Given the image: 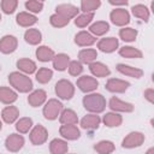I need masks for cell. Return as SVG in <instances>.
I'll return each instance as SVG.
<instances>
[{
  "mask_svg": "<svg viewBox=\"0 0 154 154\" xmlns=\"http://www.w3.org/2000/svg\"><path fill=\"white\" fill-rule=\"evenodd\" d=\"M83 107L91 112V113H101L105 111L106 108V99L103 95L99 94V93H89L87 94L83 100Z\"/></svg>",
  "mask_w": 154,
  "mask_h": 154,
  "instance_id": "obj_1",
  "label": "cell"
},
{
  "mask_svg": "<svg viewBox=\"0 0 154 154\" xmlns=\"http://www.w3.org/2000/svg\"><path fill=\"white\" fill-rule=\"evenodd\" d=\"M8 82L11 87H13L19 93H29L32 90V87H34L31 78L25 73H22L18 71H13L8 75Z\"/></svg>",
  "mask_w": 154,
  "mask_h": 154,
  "instance_id": "obj_2",
  "label": "cell"
},
{
  "mask_svg": "<svg viewBox=\"0 0 154 154\" xmlns=\"http://www.w3.org/2000/svg\"><path fill=\"white\" fill-rule=\"evenodd\" d=\"M54 91L61 100H70L75 95V85L69 79H59L55 83Z\"/></svg>",
  "mask_w": 154,
  "mask_h": 154,
  "instance_id": "obj_3",
  "label": "cell"
},
{
  "mask_svg": "<svg viewBox=\"0 0 154 154\" xmlns=\"http://www.w3.org/2000/svg\"><path fill=\"white\" fill-rule=\"evenodd\" d=\"M63 109V103L57 100V99H49L45 106H43V109H42V113H43V117L47 119V120H54L58 118V116L60 114Z\"/></svg>",
  "mask_w": 154,
  "mask_h": 154,
  "instance_id": "obj_4",
  "label": "cell"
},
{
  "mask_svg": "<svg viewBox=\"0 0 154 154\" xmlns=\"http://www.w3.org/2000/svg\"><path fill=\"white\" fill-rule=\"evenodd\" d=\"M29 138H30V142L34 146H41V144H43L47 141V138H48V131L41 124L35 125L31 129L30 134H29Z\"/></svg>",
  "mask_w": 154,
  "mask_h": 154,
  "instance_id": "obj_5",
  "label": "cell"
},
{
  "mask_svg": "<svg viewBox=\"0 0 154 154\" xmlns=\"http://www.w3.org/2000/svg\"><path fill=\"white\" fill-rule=\"evenodd\" d=\"M143 142H144V135L140 131H132L124 137V140L122 141V147L128 148V149L137 148L142 146Z\"/></svg>",
  "mask_w": 154,
  "mask_h": 154,
  "instance_id": "obj_6",
  "label": "cell"
},
{
  "mask_svg": "<svg viewBox=\"0 0 154 154\" xmlns=\"http://www.w3.org/2000/svg\"><path fill=\"white\" fill-rule=\"evenodd\" d=\"M109 19L117 26H125L130 23V13L125 8H114L109 13Z\"/></svg>",
  "mask_w": 154,
  "mask_h": 154,
  "instance_id": "obj_7",
  "label": "cell"
},
{
  "mask_svg": "<svg viewBox=\"0 0 154 154\" xmlns=\"http://www.w3.org/2000/svg\"><path fill=\"white\" fill-rule=\"evenodd\" d=\"M24 143H25V140L19 134H11L5 140V147H6V149L8 152H12V153L19 152L23 148Z\"/></svg>",
  "mask_w": 154,
  "mask_h": 154,
  "instance_id": "obj_8",
  "label": "cell"
},
{
  "mask_svg": "<svg viewBox=\"0 0 154 154\" xmlns=\"http://www.w3.org/2000/svg\"><path fill=\"white\" fill-rule=\"evenodd\" d=\"M77 87L83 93H91L94 91L97 87H99V82L95 77H91V76H81L78 79H77Z\"/></svg>",
  "mask_w": 154,
  "mask_h": 154,
  "instance_id": "obj_9",
  "label": "cell"
},
{
  "mask_svg": "<svg viewBox=\"0 0 154 154\" xmlns=\"http://www.w3.org/2000/svg\"><path fill=\"white\" fill-rule=\"evenodd\" d=\"M18 47V40L13 35H5L0 38V52L2 54H11Z\"/></svg>",
  "mask_w": 154,
  "mask_h": 154,
  "instance_id": "obj_10",
  "label": "cell"
},
{
  "mask_svg": "<svg viewBox=\"0 0 154 154\" xmlns=\"http://www.w3.org/2000/svg\"><path fill=\"white\" fill-rule=\"evenodd\" d=\"M108 107L113 111V112H124V113H130L134 111V105L126 101L120 100L117 96H113L109 99L108 102Z\"/></svg>",
  "mask_w": 154,
  "mask_h": 154,
  "instance_id": "obj_11",
  "label": "cell"
},
{
  "mask_svg": "<svg viewBox=\"0 0 154 154\" xmlns=\"http://www.w3.org/2000/svg\"><path fill=\"white\" fill-rule=\"evenodd\" d=\"M59 134L61 135L63 138L69 141L78 140L81 136V131L76 126V124H63L59 129Z\"/></svg>",
  "mask_w": 154,
  "mask_h": 154,
  "instance_id": "obj_12",
  "label": "cell"
},
{
  "mask_svg": "<svg viewBox=\"0 0 154 154\" xmlns=\"http://www.w3.org/2000/svg\"><path fill=\"white\" fill-rule=\"evenodd\" d=\"M130 87V83L119 78H109L106 82V89L111 93H124Z\"/></svg>",
  "mask_w": 154,
  "mask_h": 154,
  "instance_id": "obj_13",
  "label": "cell"
},
{
  "mask_svg": "<svg viewBox=\"0 0 154 154\" xmlns=\"http://www.w3.org/2000/svg\"><path fill=\"white\" fill-rule=\"evenodd\" d=\"M79 8L72 4H60L55 7V13L67 18V19H72L76 16H78Z\"/></svg>",
  "mask_w": 154,
  "mask_h": 154,
  "instance_id": "obj_14",
  "label": "cell"
},
{
  "mask_svg": "<svg viewBox=\"0 0 154 154\" xmlns=\"http://www.w3.org/2000/svg\"><path fill=\"white\" fill-rule=\"evenodd\" d=\"M96 42V36H94L93 34H90L89 31H79L76 34L75 36V43L79 47H88L91 46Z\"/></svg>",
  "mask_w": 154,
  "mask_h": 154,
  "instance_id": "obj_15",
  "label": "cell"
},
{
  "mask_svg": "<svg viewBox=\"0 0 154 154\" xmlns=\"http://www.w3.org/2000/svg\"><path fill=\"white\" fill-rule=\"evenodd\" d=\"M47 100V93L43 89H36L28 96V103L31 107H40Z\"/></svg>",
  "mask_w": 154,
  "mask_h": 154,
  "instance_id": "obj_16",
  "label": "cell"
},
{
  "mask_svg": "<svg viewBox=\"0 0 154 154\" xmlns=\"http://www.w3.org/2000/svg\"><path fill=\"white\" fill-rule=\"evenodd\" d=\"M119 46V41L116 37H103L97 42V48L103 53H112Z\"/></svg>",
  "mask_w": 154,
  "mask_h": 154,
  "instance_id": "obj_17",
  "label": "cell"
},
{
  "mask_svg": "<svg viewBox=\"0 0 154 154\" xmlns=\"http://www.w3.org/2000/svg\"><path fill=\"white\" fill-rule=\"evenodd\" d=\"M101 118L97 116V113L87 114L81 119V126L85 130H95L100 126Z\"/></svg>",
  "mask_w": 154,
  "mask_h": 154,
  "instance_id": "obj_18",
  "label": "cell"
},
{
  "mask_svg": "<svg viewBox=\"0 0 154 154\" xmlns=\"http://www.w3.org/2000/svg\"><path fill=\"white\" fill-rule=\"evenodd\" d=\"M117 71L120 72L122 75H125V76H129L131 78H141L143 76V70L138 69V67H134V66H130V65H125V64H118L116 66Z\"/></svg>",
  "mask_w": 154,
  "mask_h": 154,
  "instance_id": "obj_19",
  "label": "cell"
},
{
  "mask_svg": "<svg viewBox=\"0 0 154 154\" xmlns=\"http://www.w3.org/2000/svg\"><path fill=\"white\" fill-rule=\"evenodd\" d=\"M89 71L94 77H107L109 76L111 71L107 65L101 61H93L89 64Z\"/></svg>",
  "mask_w": 154,
  "mask_h": 154,
  "instance_id": "obj_20",
  "label": "cell"
},
{
  "mask_svg": "<svg viewBox=\"0 0 154 154\" xmlns=\"http://www.w3.org/2000/svg\"><path fill=\"white\" fill-rule=\"evenodd\" d=\"M16 22L23 28H29L37 23V17L30 12H19L16 17Z\"/></svg>",
  "mask_w": 154,
  "mask_h": 154,
  "instance_id": "obj_21",
  "label": "cell"
},
{
  "mask_svg": "<svg viewBox=\"0 0 154 154\" xmlns=\"http://www.w3.org/2000/svg\"><path fill=\"white\" fill-rule=\"evenodd\" d=\"M1 118L6 124H12L19 118V109L16 106H6L1 111Z\"/></svg>",
  "mask_w": 154,
  "mask_h": 154,
  "instance_id": "obj_22",
  "label": "cell"
},
{
  "mask_svg": "<svg viewBox=\"0 0 154 154\" xmlns=\"http://www.w3.org/2000/svg\"><path fill=\"white\" fill-rule=\"evenodd\" d=\"M16 65H17V69L19 71L24 72L25 75H31V73L36 72V69H37L36 63L28 58H22L19 60H17Z\"/></svg>",
  "mask_w": 154,
  "mask_h": 154,
  "instance_id": "obj_23",
  "label": "cell"
},
{
  "mask_svg": "<svg viewBox=\"0 0 154 154\" xmlns=\"http://www.w3.org/2000/svg\"><path fill=\"white\" fill-rule=\"evenodd\" d=\"M18 95L17 93L8 88V87H0V102L5 105H12L14 101H17Z\"/></svg>",
  "mask_w": 154,
  "mask_h": 154,
  "instance_id": "obj_24",
  "label": "cell"
},
{
  "mask_svg": "<svg viewBox=\"0 0 154 154\" xmlns=\"http://www.w3.org/2000/svg\"><path fill=\"white\" fill-rule=\"evenodd\" d=\"M35 54H36V58L42 63H47V61L53 60V58L55 55L54 51L48 46H38Z\"/></svg>",
  "mask_w": 154,
  "mask_h": 154,
  "instance_id": "obj_25",
  "label": "cell"
},
{
  "mask_svg": "<svg viewBox=\"0 0 154 154\" xmlns=\"http://www.w3.org/2000/svg\"><path fill=\"white\" fill-rule=\"evenodd\" d=\"M109 31V24L105 20H97L89 26V32L94 36H103Z\"/></svg>",
  "mask_w": 154,
  "mask_h": 154,
  "instance_id": "obj_26",
  "label": "cell"
},
{
  "mask_svg": "<svg viewBox=\"0 0 154 154\" xmlns=\"http://www.w3.org/2000/svg\"><path fill=\"white\" fill-rule=\"evenodd\" d=\"M96 58H97V52L94 48H84V49H81L78 52V60L82 64L89 65L90 63L95 61Z\"/></svg>",
  "mask_w": 154,
  "mask_h": 154,
  "instance_id": "obj_27",
  "label": "cell"
},
{
  "mask_svg": "<svg viewBox=\"0 0 154 154\" xmlns=\"http://www.w3.org/2000/svg\"><path fill=\"white\" fill-rule=\"evenodd\" d=\"M69 150L67 142L61 138H54L49 143V152L52 154H64Z\"/></svg>",
  "mask_w": 154,
  "mask_h": 154,
  "instance_id": "obj_28",
  "label": "cell"
},
{
  "mask_svg": "<svg viewBox=\"0 0 154 154\" xmlns=\"http://www.w3.org/2000/svg\"><path fill=\"white\" fill-rule=\"evenodd\" d=\"M102 122L108 128H117L119 125H122L123 123V117L120 114H118L117 112H108L103 116Z\"/></svg>",
  "mask_w": 154,
  "mask_h": 154,
  "instance_id": "obj_29",
  "label": "cell"
},
{
  "mask_svg": "<svg viewBox=\"0 0 154 154\" xmlns=\"http://www.w3.org/2000/svg\"><path fill=\"white\" fill-rule=\"evenodd\" d=\"M52 61H53V67L57 71H65L70 63V57L65 53H59L54 55Z\"/></svg>",
  "mask_w": 154,
  "mask_h": 154,
  "instance_id": "obj_30",
  "label": "cell"
},
{
  "mask_svg": "<svg viewBox=\"0 0 154 154\" xmlns=\"http://www.w3.org/2000/svg\"><path fill=\"white\" fill-rule=\"evenodd\" d=\"M59 122L61 124H77L78 123L77 113L71 108L61 109V112L59 114Z\"/></svg>",
  "mask_w": 154,
  "mask_h": 154,
  "instance_id": "obj_31",
  "label": "cell"
},
{
  "mask_svg": "<svg viewBox=\"0 0 154 154\" xmlns=\"http://www.w3.org/2000/svg\"><path fill=\"white\" fill-rule=\"evenodd\" d=\"M24 40H25L26 43L36 46V45H40V42L42 41V34L38 29H34V28L28 29L24 32Z\"/></svg>",
  "mask_w": 154,
  "mask_h": 154,
  "instance_id": "obj_32",
  "label": "cell"
},
{
  "mask_svg": "<svg viewBox=\"0 0 154 154\" xmlns=\"http://www.w3.org/2000/svg\"><path fill=\"white\" fill-rule=\"evenodd\" d=\"M131 12H132V14H134L136 18H138V19H141V20L148 23L149 17H150V12H149V10H148L147 6H144V5H142V4L134 5L132 8H131Z\"/></svg>",
  "mask_w": 154,
  "mask_h": 154,
  "instance_id": "obj_33",
  "label": "cell"
},
{
  "mask_svg": "<svg viewBox=\"0 0 154 154\" xmlns=\"http://www.w3.org/2000/svg\"><path fill=\"white\" fill-rule=\"evenodd\" d=\"M119 55L123 58H128V59H141L143 57L140 49L131 47V46H124L119 48Z\"/></svg>",
  "mask_w": 154,
  "mask_h": 154,
  "instance_id": "obj_34",
  "label": "cell"
},
{
  "mask_svg": "<svg viewBox=\"0 0 154 154\" xmlns=\"http://www.w3.org/2000/svg\"><path fill=\"white\" fill-rule=\"evenodd\" d=\"M114 149H116L114 143L108 140H102L94 144V150H96L100 154H109V153H113Z\"/></svg>",
  "mask_w": 154,
  "mask_h": 154,
  "instance_id": "obj_35",
  "label": "cell"
},
{
  "mask_svg": "<svg viewBox=\"0 0 154 154\" xmlns=\"http://www.w3.org/2000/svg\"><path fill=\"white\" fill-rule=\"evenodd\" d=\"M93 18H94V12H83L82 14L75 17V25L78 28H85L91 23Z\"/></svg>",
  "mask_w": 154,
  "mask_h": 154,
  "instance_id": "obj_36",
  "label": "cell"
},
{
  "mask_svg": "<svg viewBox=\"0 0 154 154\" xmlns=\"http://www.w3.org/2000/svg\"><path fill=\"white\" fill-rule=\"evenodd\" d=\"M31 128H32V119L31 118L23 117L16 122V130L19 134H26L31 130Z\"/></svg>",
  "mask_w": 154,
  "mask_h": 154,
  "instance_id": "obj_37",
  "label": "cell"
},
{
  "mask_svg": "<svg viewBox=\"0 0 154 154\" xmlns=\"http://www.w3.org/2000/svg\"><path fill=\"white\" fill-rule=\"evenodd\" d=\"M36 81L38 82V83H41V84H46V83H48L51 79H52V77H53V71L51 70V69H48V67H41V69H38L37 71H36Z\"/></svg>",
  "mask_w": 154,
  "mask_h": 154,
  "instance_id": "obj_38",
  "label": "cell"
},
{
  "mask_svg": "<svg viewBox=\"0 0 154 154\" xmlns=\"http://www.w3.org/2000/svg\"><path fill=\"white\" fill-rule=\"evenodd\" d=\"M137 30L134 28H123L119 30V37L125 42H134L137 37Z\"/></svg>",
  "mask_w": 154,
  "mask_h": 154,
  "instance_id": "obj_39",
  "label": "cell"
},
{
  "mask_svg": "<svg viewBox=\"0 0 154 154\" xmlns=\"http://www.w3.org/2000/svg\"><path fill=\"white\" fill-rule=\"evenodd\" d=\"M101 6L100 0H81V11L83 12H94Z\"/></svg>",
  "mask_w": 154,
  "mask_h": 154,
  "instance_id": "obj_40",
  "label": "cell"
},
{
  "mask_svg": "<svg viewBox=\"0 0 154 154\" xmlns=\"http://www.w3.org/2000/svg\"><path fill=\"white\" fill-rule=\"evenodd\" d=\"M49 23L54 28H64L70 23V19H67V18H65L58 13H54L49 17Z\"/></svg>",
  "mask_w": 154,
  "mask_h": 154,
  "instance_id": "obj_41",
  "label": "cell"
},
{
  "mask_svg": "<svg viewBox=\"0 0 154 154\" xmlns=\"http://www.w3.org/2000/svg\"><path fill=\"white\" fill-rule=\"evenodd\" d=\"M25 8L30 13H40L43 10V1L40 0H26Z\"/></svg>",
  "mask_w": 154,
  "mask_h": 154,
  "instance_id": "obj_42",
  "label": "cell"
},
{
  "mask_svg": "<svg viewBox=\"0 0 154 154\" xmlns=\"http://www.w3.org/2000/svg\"><path fill=\"white\" fill-rule=\"evenodd\" d=\"M18 7V0H1V10L6 14H12Z\"/></svg>",
  "mask_w": 154,
  "mask_h": 154,
  "instance_id": "obj_43",
  "label": "cell"
},
{
  "mask_svg": "<svg viewBox=\"0 0 154 154\" xmlns=\"http://www.w3.org/2000/svg\"><path fill=\"white\" fill-rule=\"evenodd\" d=\"M67 70H69V73L71 76L77 77L83 72V65L79 60H71L67 65Z\"/></svg>",
  "mask_w": 154,
  "mask_h": 154,
  "instance_id": "obj_44",
  "label": "cell"
},
{
  "mask_svg": "<svg viewBox=\"0 0 154 154\" xmlns=\"http://www.w3.org/2000/svg\"><path fill=\"white\" fill-rule=\"evenodd\" d=\"M144 97L147 99V101H149L150 103L154 102V89L148 88L144 90Z\"/></svg>",
  "mask_w": 154,
  "mask_h": 154,
  "instance_id": "obj_45",
  "label": "cell"
},
{
  "mask_svg": "<svg viewBox=\"0 0 154 154\" xmlns=\"http://www.w3.org/2000/svg\"><path fill=\"white\" fill-rule=\"evenodd\" d=\"M108 2L113 6H126L129 4V0H108Z\"/></svg>",
  "mask_w": 154,
  "mask_h": 154,
  "instance_id": "obj_46",
  "label": "cell"
},
{
  "mask_svg": "<svg viewBox=\"0 0 154 154\" xmlns=\"http://www.w3.org/2000/svg\"><path fill=\"white\" fill-rule=\"evenodd\" d=\"M2 129V123H1V120H0V130Z\"/></svg>",
  "mask_w": 154,
  "mask_h": 154,
  "instance_id": "obj_47",
  "label": "cell"
},
{
  "mask_svg": "<svg viewBox=\"0 0 154 154\" xmlns=\"http://www.w3.org/2000/svg\"><path fill=\"white\" fill-rule=\"evenodd\" d=\"M0 22H1V13H0Z\"/></svg>",
  "mask_w": 154,
  "mask_h": 154,
  "instance_id": "obj_48",
  "label": "cell"
},
{
  "mask_svg": "<svg viewBox=\"0 0 154 154\" xmlns=\"http://www.w3.org/2000/svg\"><path fill=\"white\" fill-rule=\"evenodd\" d=\"M0 70H1V66H0Z\"/></svg>",
  "mask_w": 154,
  "mask_h": 154,
  "instance_id": "obj_49",
  "label": "cell"
},
{
  "mask_svg": "<svg viewBox=\"0 0 154 154\" xmlns=\"http://www.w3.org/2000/svg\"><path fill=\"white\" fill-rule=\"evenodd\" d=\"M40 1H43V0H40Z\"/></svg>",
  "mask_w": 154,
  "mask_h": 154,
  "instance_id": "obj_50",
  "label": "cell"
}]
</instances>
